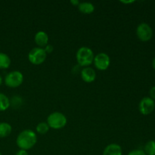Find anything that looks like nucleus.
I'll return each instance as SVG.
<instances>
[{
    "mask_svg": "<svg viewBox=\"0 0 155 155\" xmlns=\"http://www.w3.org/2000/svg\"><path fill=\"white\" fill-rule=\"evenodd\" d=\"M127 155H146L143 150L141 149H134L133 151H130Z\"/></svg>",
    "mask_w": 155,
    "mask_h": 155,
    "instance_id": "obj_18",
    "label": "nucleus"
},
{
    "mask_svg": "<svg viewBox=\"0 0 155 155\" xmlns=\"http://www.w3.org/2000/svg\"><path fill=\"white\" fill-rule=\"evenodd\" d=\"M93 63L95 67L99 71H105L109 68L110 64V58L107 54L101 52L94 57Z\"/></svg>",
    "mask_w": 155,
    "mask_h": 155,
    "instance_id": "obj_7",
    "label": "nucleus"
},
{
    "mask_svg": "<svg viewBox=\"0 0 155 155\" xmlns=\"http://www.w3.org/2000/svg\"><path fill=\"white\" fill-rule=\"evenodd\" d=\"M71 4H72L74 6H78L79 4H80V2L78 0H71Z\"/></svg>",
    "mask_w": 155,
    "mask_h": 155,
    "instance_id": "obj_22",
    "label": "nucleus"
},
{
    "mask_svg": "<svg viewBox=\"0 0 155 155\" xmlns=\"http://www.w3.org/2000/svg\"><path fill=\"white\" fill-rule=\"evenodd\" d=\"M143 151L146 155H155V141H148L145 145Z\"/></svg>",
    "mask_w": 155,
    "mask_h": 155,
    "instance_id": "obj_16",
    "label": "nucleus"
},
{
    "mask_svg": "<svg viewBox=\"0 0 155 155\" xmlns=\"http://www.w3.org/2000/svg\"><path fill=\"white\" fill-rule=\"evenodd\" d=\"M121 3H124V4H132V3L135 2V1H120Z\"/></svg>",
    "mask_w": 155,
    "mask_h": 155,
    "instance_id": "obj_23",
    "label": "nucleus"
},
{
    "mask_svg": "<svg viewBox=\"0 0 155 155\" xmlns=\"http://www.w3.org/2000/svg\"><path fill=\"white\" fill-rule=\"evenodd\" d=\"M68 120L65 115L61 112L55 111L50 114L47 117V124L53 130H61L66 126Z\"/></svg>",
    "mask_w": 155,
    "mask_h": 155,
    "instance_id": "obj_3",
    "label": "nucleus"
},
{
    "mask_svg": "<svg viewBox=\"0 0 155 155\" xmlns=\"http://www.w3.org/2000/svg\"><path fill=\"white\" fill-rule=\"evenodd\" d=\"M77 7H78L79 11L84 15H90V14L93 13L94 11H95L94 5L91 2H80Z\"/></svg>",
    "mask_w": 155,
    "mask_h": 155,
    "instance_id": "obj_12",
    "label": "nucleus"
},
{
    "mask_svg": "<svg viewBox=\"0 0 155 155\" xmlns=\"http://www.w3.org/2000/svg\"><path fill=\"white\" fill-rule=\"evenodd\" d=\"M149 95H150V98L151 99H153L154 101H155V86H153L149 90Z\"/></svg>",
    "mask_w": 155,
    "mask_h": 155,
    "instance_id": "obj_20",
    "label": "nucleus"
},
{
    "mask_svg": "<svg viewBox=\"0 0 155 155\" xmlns=\"http://www.w3.org/2000/svg\"><path fill=\"white\" fill-rule=\"evenodd\" d=\"M49 127L47 124L46 122H41L39 124H37L36 127V130L38 133L41 135H45L47 133L49 130Z\"/></svg>",
    "mask_w": 155,
    "mask_h": 155,
    "instance_id": "obj_17",
    "label": "nucleus"
},
{
    "mask_svg": "<svg viewBox=\"0 0 155 155\" xmlns=\"http://www.w3.org/2000/svg\"><path fill=\"white\" fill-rule=\"evenodd\" d=\"M44 50H45V51L46 52V54H50V53H51L54 51V47H53V45L48 44L46 46L44 47Z\"/></svg>",
    "mask_w": 155,
    "mask_h": 155,
    "instance_id": "obj_19",
    "label": "nucleus"
},
{
    "mask_svg": "<svg viewBox=\"0 0 155 155\" xmlns=\"http://www.w3.org/2000/svg\"><path fill=\"white\" fill-rule=\"evenodd\" d=\"M155 102L150 97H144L139 104V112L142 115H149L154 111Z\"/></svg>",
    "mask_w": 155,
    "mask_h": 155,
    "instance_id": "obj_8",
    "label": "nucleus"
},
{
    "mask_svg": "<svg viewBox=\"0 0 155 155\" xmlns=\"http://www.w3.org/2000/svg\"><path fill=\"white\" fill-rule=\"evenodd\" d=\"M152 67H153V68H154V69L155 70V57L152 61Z\"/></svg>",
    "mask_w": 155,
    "mask_h": 155,
    "instance_id": "obj_24",
    "label": "nucleus"
},
{
    "mask_svg": "<svg viewBox=\"0 0 155 155\" xmlns=\"http://www.w3.org/2000/svg\"><path fill=\"white\" fill-rule=\"evenodd\" d=\"M0 155H2V154H1V153H0Z\"/></svg>",
    "mask_w": 155,
    "mask_h": 155,
    "instance_id": "obj_26",
    "label": "nucleus"
},
{
    "mask_svg": "<svg viewBox=\"0 0 155 155\" xmlns=\"http://www.w3.org/2000/svg\"><path fill=\"white\" fill-rule=\"evenodd\" d=\"M2 81H3V80H2V76L0 75V86H1V85H2Z\"/></svg>",
    "mask_w": 155,
    "mask_h": 155,
    "instance_id": "obj_25",
    "label": "nucleus"
},
{
    "mask_svg": "<svg viewBox=\"0 0 155 155\" xmlns=\"http://www.w3.org/2000/svg\"><path fill=\"white\" fill-rule=\"evenodd\" d=\"M94 53L90 48L86 46L80 47L76 54V59L78 64L81 67H88L93 63Z\"/></svg>",
    "mask_w": 155,
    "mask_h": 155,
    "instance_id": "obj_2",
    "label": "nucleus"
},
{
    "mask_svg": "<svg viewBox=\"0 0 155 155\" xmlns=\"http://www.w3.org/2000/svg\"><path fill=\"white\" fill-rule=\"evenodd\" d=\"M11 105L10 99L6 95L0 92V111H5Z\"/></svg>",
    "mask_w": 155,
    "mask_h": 155,
    "instance_id": "obj_15",
    "label": "nucleus"
},
{
    "mask_svg": "<svg viewBox=\"0 0 155 155\" xmlns=\"http://www.w3.org/2000/svg\"><path fill=\"white\" fill-rule=\"evenodd\" d=\"M136 36L142 42H148L153 36V30L147 23H141L136 28Z\"/></svg>",
    "mask_w": 155,
    "mask_h": 155,
    "instance_id": "obj_6",
    "label": "nucleus"
},
{
    "mask_svg": "<svg viewBox=\"0 0 155 155\" xmlns=\"http://www.w3.org/2000/svg\"><path fill=\"white\" fill-rule=\"evenodd\" d=\"M102 155H123L122 148L118 144L111 143L105 147Z\"/></svg>",
    "mask_w": 155,
    "mask_h": 155,
    "instance_id": "obj_10",
    "label": "nucleus"
},
{
    "mask_svg": "<svg viewBox=\"0 0 155 155\" xmlns=\"http://www.w3.org/2000/svg\"><path fill=\"white\" fill-rule=\"evenodd\" d=\"M12 127L6 122L0 123V138L8 137L12 133Z\"/></svg>",
    "mask_w": 155,
    "mask_h": 155,
    "instance_id": "obj_13",
    "label": "nucleus"
},
{
    "mask_svg": "<svg viewBox=\"0 0 155 155\" xmlns=\"http://www.w3.org/2000/svg\"><path fill=\"white\" fill-rule=\"evenodd\" d=\"M37 142V136L31 130H24L18 134L16 144L21 150H30L35 146Z\"/></svg>",
    "mask_w": 155,
    "mask_h": 155,
    "instance_id": "obj_1",
    "label": "nucleus"
},
{
    "mask_svg": "<svg viewBox=\"0 0 155 155\" xmlns=\"http://www.w3.org/2000/svg\"><path fill=\"white\" fill-rule=\"evenodd\" d=\"M24 82V75L19 71H13L9 72L5 78V83L8 87H19Z\"/></svg>",
    "mask_w": 155,
    "mask_h": 155,
    "instance_id": "obj_4",
    "label": "nucleus"
},
{
    "mask_svg": "<svg viewBox=\"0 0 155 155\" xmlns=\"http://www.w3.org/2000/svg\"><path fill=\"white\" fill-rule=\"evenodd\" d=\"M80 76L83 81L90 83L95 81V78H96V73L93 68L86 67L82 70L80 72Z\"/></svg>",
    "mask_w": 155,
    "mask_h": 155,
    "instance_id": "obj_9",
    "label": "nucleus"
},
{
    "mask_svg": "<svg viewBox=\"0 0 155 155\" xmlns=\"http://www.w3.org/2000/svg\"><path fill=\"white\" fill-rule=\"evenodd\" d=\"M11 58L7 54L0 52V69H8L11 65Z\"/></svg>",
    "mask_w": 155,
    "mask_h": 155,
    "instance_id": "obj_14",
    "label": "nucleus"
},
{
    "mask_svg": "<svg viewBox=\"0 0 155 155\" xmlns=\"http://www.w3.org/2000/svg\"><path fill=\"white\" fill-rule=\"evenodd\" d=\"M15 155H29V153L27 152V151H25V150L20 149L19 151H17Z\"/></svg>",
    "mask_w": 155,
    "mask_h": 155,
    "instance_id": "obj_21",
    "label": "nucleus"
},
{
    "mask_svg": "<svg viewBox=\"0 0 155 155\" xmlns=\"http://www.w3.org/2000/svg\"><path fill=\"white\" fill-rule=\"evenodd\" d=\"M34 41L39 48H43L48 45V36L45 32L39 31L34 36Z\"/></svg>",
    "mask_w": 155,
    "mask_h": 155,
    "instance_id": "obj_11",
    "label": "nucleus"
},
{
    "mask_svg": "<svg viewBox=\"0 0 155 155\" xmlns=\"http://www.w3.org/2000/svg\"><path fill=\"white\" fill-rule=\"evenodd\" d=\"M47 58V54L43 48L35 47L32 48L28 54L29 61L34 65H39L43 63Z\"/></svg>",
    "mask_w": 155,
    "mask_h": 155,
    "instance_id": "obj_5",
    "label": "nucleus"
}]
</instances>
